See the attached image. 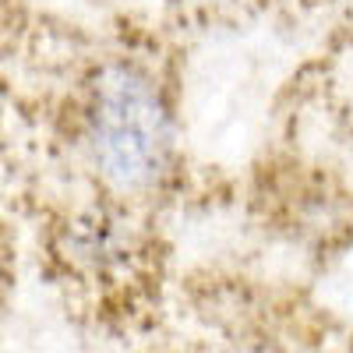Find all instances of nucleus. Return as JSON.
I'll return each mask as SVG.
<instances>
[{"label":"nucleus","instance_id":"f257e3e1","mask_svg":"<svg viewBox=\"0 0 353 353\" xmlns=\"http://www.w3.org/2000/svg\"><path fill=\"white\" fill-rule=\"evenodd\" d=\"M71 138L85 166L117 198L156 194L173 170V106L138 57H103L71 96Z\"/></svg>","mask_w":353,"mask_h":353},{"label":"nucleus","instance_id":"f03ea898","mask_svg":"<svg viewBox=\"0 0 353 353\" xmlns=\"http://www.w3.org/2000/svg\"><path fill=\"white\" fill-rule=\"evenodd\" d=\"M11 279H14V248H11L8 223L0 219V304H4L8 290H11Z\"/></svg>","mask_w":353,"mask_h":353},{"label":"nucleus","instance_id":"7ed1b4c3","mask_svg":"<svg viewBox=\"0 0 353 353\" xmlns=\"http://www.w3.org/2000/svg\"><path fill=\"white\" fill-rule=\"evenodd\" d=\"M184 4H191L198 11H212V14H230V11H241L248 4H258V0H184Z\"/></svg>","mask_w":353,"mask_h":353}]
</instances>
